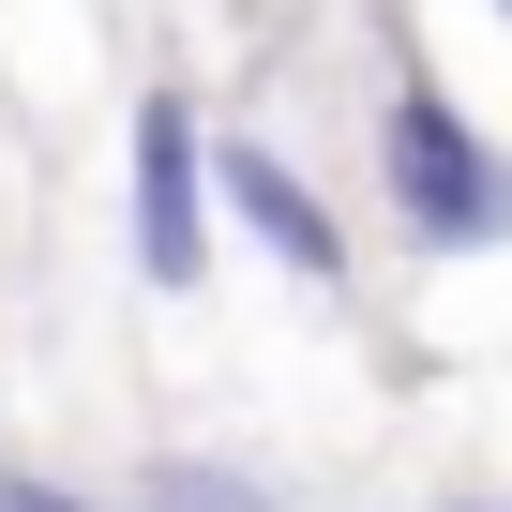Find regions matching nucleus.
<instances>
[{"label": "nucleus", "instance_id": "obj_3", "mask_svg": "<svg viewBox=\"0 0 512 512\" xmlns=\"http://www.w3.org/2000/svg\"><path fill=\"white\" fill-rule=\"evenodd\" d=\"M211 196H226V211H241L256 241H272L302 287H347V226L317 211V181H302V166H287L272 136H211Z\"/></svg>", "mask_w": 512, "mask_h": 512}, {"label": "nucleus", "instance_id": "obj_5", "mask_svg": "<svg viewBox=\"0 0 512 512\" xmlns=\"http://www.w3.org/2000/svg\"><path fill=\"white\" fill-rule=\"evenodd\" d=\"M0 512H121V497H76V482H46V467H0Z\"/></svg>", "mask_w": 512, "mask_h": 512}, {"label": "nucleus", "instance_id": "obj_7", "mask_svg": "<svg viewBox=\"0 0 512 512\" xmlns=\"http://www.w3.org/2000/svg\"><path fill=\"white\" fill-rule=\"evenodd\" d=\"M497 16H512V0H497Z\"/></svg>", "mask_w": 512, "mask_h": 512}, {"label": "nucleus", "instance_id": "obj_6", "mask_svg": "<svg viewBox=\"0 0 512 512\" xmlns=\"http://www.w3.org/2000/svg\"><path fill=\"white\" fill-rule=\"evenodd\" d=\"M452 512H497V497H452Z\"/></svg>", "mask_w": 512, "mask_h": 512}, {"label": "nucleus", "instance_id": "obj_4", "mask_svg": "<svg viewBox=\"0 0 512 512\" xmlns=\"http://www.w3.org/2000/svg\"><path fill=\"white\" fill-rule=\"evenodd\" d=\"M136 512H287V482H256V467H226V452H151Z\"/></svg>", "mask_w": 512, "mask_h": 512}, {"label": "nucleus", "instance_id": "obj_1", "mask_svg": "<svg viewBox=\"0 0 512 512\" xmlns=\"http://www.w3.org/2000/svg\"><path fill=\"white\" fill-rule=\"evenodd\" d=\"M377 181H392V226H407L422 256H482V241H512V151H497L452 91H392V121H377Z\"/></svg>", "mask_w": 512, "mask_h": 512}, {"label": "nucleus", "instance_id": "obj_2", "mask_svg": "<svg viewBox=\"0 0 512 512\" xmlns=\"http://www.w3.org/2000/svg\"><path fill=\"white\" fill-rule=\"evenodd\" d=\"M196 272H211V151L181 91H136V287L196 302Z\"/></svg>", "mask_w": 512, "mask_h": 512}]
</instances>
